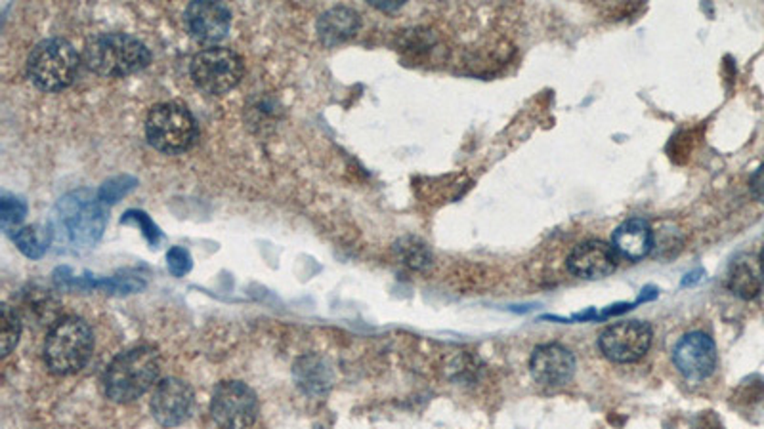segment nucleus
Wrapping results in <instances>:
<instances>
[{
	"instance_id": "obj_1",
	"label": "nucleus",
	"mask_w": 764,
	"mask_h": 429,
	"mask_svg": "<svg viewBox=\"0 0 764 429\" xmlns=\"http://www.w3.org/2000/svg\"><path fill=\"white\" fill-rule=\"evenodd\" d=\"M108 223L106 204L88 189L71 191L57 200L50 218L54 244L59 250H88L104 235Z\"/></svg>"
},
{
	"instance_id": "obj_2",
	"label": "nucleus",
	"mask_w": 764,
	"mask_h": 429,
	"mask_svg": "<svg viewBox=\"0 0 764 429\" xmlns=\"http://www.w3.org/2000/svg\"><path fill=\"white\" fill-rule=\"evenodd\" d=\"M87 67L108 78H123L150 66V48L132 35L104 33L87 43L83 52Z\"/></svg>"
},
{
	"instance_id": "obj_3",
	"label": "nucleus",
	"mask_w": 764,
	"mask_h": 429,
	"mask_svg": "<svg viewBox=\"0 0 764 429\" xmlns=\"http://www.w3.org/2000/svg\"><path fill=\"white\" fill-rule=\"evenodd\" d=\"M160 373L153 347L139 345L117 355L104 374V393L113 403H132L148 393Z\"/></svg>"
},
{
	"instance_id": "obj_4",
	"label": "nucleus",
	"mask_w": 764,
	"mask_h": 429,
	"mask_svg": "<svg viewBox=\"0 0 764 429\" xmlns=\"http://www.w3.org/2000/svg\"><path fill=\"white\" fill-rule=\"evenodd\" d=\"M94 353V334L87 321L67 317L59 321L45 342V363L56 376L83 371Z\"/></svg>"
},
{
	"instance_id": "obj_5",
	"label": "nucleus",
	"mask_w": 764,
	"mask_h": 429,
	"mask_svg": "<svg viewBox=\"0 0 764 429\" xmlns=\"http://www.w3.org/2000/svg\"><path fill=\"white\" fill-rule=\"evenodd\" d=\"M78 66L80 57L69 40L54 36L33 48L27 59V75L38 90L62 92L73 85Z\"/></svg>"
},
{
	"instance_id": "obj_6",
	"label": "nucleus",
	"mask_w": 764,
	"mask_h": 429,
	"mask_svg": "<svg viewBox=\"0 0 764 429\" xmlns=\"http://www.w3.org/2000/svg\"><path fill=\"white\" fill-rule=\"evenodd\" d=\"M197 136V120L188 107L174 101L151 107L146 120V138L159 153L182 155L195 146Z\"/></svg>"
},
{
	"instance_id": "obj_7",
	"label": "nucleus",
	"mask_w": 764,
	"mask_h": 429,
	"mask_svg": "<svg viewBox=\"0 0 764 429\" xmlns=\"http://www.w3.org/2000/svg\"><path fill=\"white\" fill-rule=\"evenodd\" d=\"M190 73L201 92L209 96H224L239 87L245 66L235 50L226 46H209L193 56Z\"/></svg>"
},
{
	"instance_id": "obj_8",
	"label": "nucleus",
	"mask_w": 764,
	"mask_h": 429,
	"mask_svg": "<svg viewBox=\"0 0 764 429\" xmlns=\"http://www.w3.org/2000/svg\"><path fill=\"white\" fill-rule=\"evenodd\" d=\"M260 413L256 393L245 382L226 380L220 382L211 399V416L222 429H247Z\"/></svg>"
},
{
	"instance_id": "obj_9",
	"label": "nucleus",
	"mask_w": 764,
	"mask_h": 429,
	"mask_svg": "<svg viewBox=\"0 0 764 429\" xmlns=\"http://www.w3.org/2000/svg\"><path fill=\"white\" fill-rule=\"evenodd\" d=\"M652 345V329L645 321H621L610 324L598 336L602 355L612 363H636L645 357Z\"/></svg>"
},
{
	"instance_id": "obj_10",
	"label": "nucleus",
	"mask_w": 764,
	"mask_h": 429,
	"mask_svg": "<svg viewBox=\"0 0 764 429\" xmlns=\"http://www.w3.org/2000/svg\"><path fill=\"white\" fill-rule=\"evenodd\" d=\"M150 406L153 418L160 425L178 427L190 420L195 406V393L184 380L165 378L157 383Z\"/></svg>"
},
{
	"instance_id": "obj_11",
	"label": "nucleus",
	"mask_w": 764,
	"mask_h": 429,
	"mask_svg": "<svg viewBox=\"0 0 764 429\" xmlns=\"http://www.w3.org/2000/svg\"><path fill=\"white\" fill-rule=\"evenodd\" d=\"M673 363L688 382H703L715 373L717 345L706 332H690L675 345Z\"/></svg>"
},
{
	"instance_id": "obj_12",
	"label": "nucleus",
	"mask_w": 764,
	"mask_h": 429,
	"mask_svg": "<svg viewBox=\"0 0 764 429\" xmlns=\"http://www.w3.org/2000/svg\"><path fill=\"white\" fill-rule=\"evenodd\" d=\"M184 24L190 36L197 43L216 46L224 40L232 27V12L224 3L197 0L190 3L184 12Z\"/></svg>"
},
{
	"instance_id": "obj_13",
	"label": "nucleus",
	"mask_w": 764,
	"mask_h": 429,
	"mask_svg": "<svg viewBox=\"0 0 764 429\" xmlns=\"http://www.w3.org/2000/svg\"><path fill=\"white\" fill-rule=\"evenodd\" d=\"M575 357L562 343H542L535 347L530 359V373L533 380L547 387H560L570 383L575 374Z\"/></svg>"
},
{
	"instance_id": "obj_14",
	"label": "nucleus",
	"mask_w": 764,
	"mask_h": 429,
	"mask_svg": "<svg viewBox=\"0 0 764 429\" xmlns=\"http://www.w3.org/2000/svg\"><path fill=\"white\" fill-rule=\"evenodd\" d=\"M619 256L612 244L604 240H585L577 244L568 258V270L587 281H598L617 270Z\"/></svg>"
},
{
	"instance_id": "obj_15",
	"label": "nucleus",
	"mask_w": 764,
	"mask_h": 429,
	"mask_svg": "<svg viewBox=\"0 0 764 429\" xmlns=\"http://www.w3.org/2000/svg\"><path fill=\"white\" fill-rule=\"evenodd\" d=\"M612 247L617 254L627 260H642L654 249V233L650 223L642 218H631L623 221L614 231Z\"/></svg>"
},
{
	"instance_id": "obj_16",
	"label": "nucleus",
	"mask_w": 764,
	"mask_h": 429,
	"mask_svg": "<svg viewBox=\"0 0 764 429\" xmlns=\"http://www.w3.org/2000/svg\"><path fill=\"white\" fill-rule=\"evenodd\" d=\"M359 14L346 6H336L327 10L317 19V36L327 48L346 43L359 31Z\"/></svg>"
},
{
	"instance_id": "obj_17",
	"label": "nucleus",
	"mask_w": 764,
	"mask_h": 429,
	"mask_svg": "<svg viewBox=\"0 0 764 429\" xmlns=\"http://www.w3.org/2000/svg\"><path fill=\"white\" fill-rule=\"evenodd\" d=\"M294 380L305 393L321 395L331 387L333 373L325 359L317 355H306L298 359V363L294 364Z\"/></svg>"
},
{
	"instance_id": "obj_18",
	"label": "nucleus",
	"mask_w": 764,
	"mask_h": 429,
	"mask_svg": "<svg viewBox=\"0 0 764 429\" xmlns=\"http://www.w3.org/2000/svg\"><path fill=\"white\" fill-rule=\"evenodd\" d=\"M14 240H15V247L24 256L31 260H40L50 249V244H54V235L50 228L29 226L24 230H17L14 235Z\"/></svg>"
},
{
	"instance_id": "obj_19",
	"label": "nucleus",
	"mask_w": 764,
	"mask_h": 429,
	"mask_svg": "<svg viewBox=\"0 0 764 429\" xmlns=\"http://www.w3.org/2000/svg\"><path fill=\"white\" fill-rule=\"evenodd\" d=\"M728 286H730V291L736 296L751 300V298H755L760 292L762 281L757 275V271L751 268V265H748V263H736L734 268H732V271H730Z\"/></svg>"
},
{
	"instance_id": "obj_20",
	"label": "nucleus",
	"mask_w": 764,
	"mask_h": 429,
	"mask_svg": "<svg viewBox=\"0 0 764 429\" xmlns=\"http://www.w3.org/2000/svg\"><path fill=\"white\" fill-rule=\"evenodd\" d=\"M19 336H22V321L8 303H3V312H0V353L3 357H8L15 350Z\"/></svg>"
},
{
	"instance_id": "obj_21",
	"label": "nucleus",
	"mask_w": 764,
	"mask_h": 429,
	"mask_svg": "<svg viewBox=\"0 0 764 429\" xmlns=\"http://www.w3.org/2000/svg\"><path fill=\"white\" fill-rule=\"evenodd\" d=\"M396 249L399 252V258L404 260V263H408L409 268L418 270V271L430 268L432 254L425 242H420L417 239H404L396 244Z\"/></svg>"
},
{
	"instance_id": "obj_22",
	"label": "nucleus",
	"mask_w": 764,
	"mask_h": 429,
	"mask_svg": "<svg viewBox=\"0 0 764 429\" xmlns=\"http://www.w3.org/2000/svg\"><path fill=\"white\" fill-rule=\"evenodd\" d=\"M27 216V202L22 197L8 195L5 193L0 199V221H3V230L8 233L15 230L19 223H22Z\"/></svg>"
},
{
	"instance_id": "obj_23",
	"label": "nucleus",
	"mask_w": 764,
	"mask_h": 429,
	"mask_svg": "<svg viewBox=\"0 0 764 429\" xmlns=\"http://www.w3.org/2000/svg\"><path fill=\"white\" fill-rule=\"evenodd\" d=\"M136 186H138L136 178L119 176V178H113V179L106 181L102 189L98 191V197L104 204H115L117 200H120L125 195H129Z\"/></svg>"
},
{
	"instance_id": "obj_24",
	"label": "nucleus",
	"mask_w": 764,
	"mask_h": 429,
	"mask_svg": "<svg viewBox=\"0 0 764 429\" xmlns=\"http://www.w3.org/2000/svg\"><path fill=\"white\" fill-rule=\"evenodd\" d=\"M120 223H125V226H130V223H132V226L142 230L144 237L151 244V249H155L157 244H159V240H160V237H163V235H160V230L153 223V220L146 212H142V210H129V212H125V216L120 218Z\"/></svg>"
},
{
	"instance_id": "obj_25",
	"label": "nucleus",
	"mask_w": 764,
	"mask_h": 429,
	"mask_svg": "<svg viewBox=\"0 0 764 429\" xmlns=\"http://www.w3.org/2000/svg\"><path fill=\"white\" fill-rule=\"evenodd\" d=\"M167 268L174 277H184L186 273L191 271L193 260L186 249L172 247L167 254Z\"/></svg>"
},
{
	"instance_id": "obj_26",
	"label": "nucleus",
	"mask_w": 764,
	"mask_h": 429,
	"mask_svg": "<svg viewBox=\"0 0 764 429\" xmlns=\"http://www.w3.org/2000/svg\"><path fill=\"white\" fill-rule=\"evenodd\" d=\"M749 188L753 197L764 204V162L759 167V170L753 174L751 181H749Z\"/></svg>"
},
{
	"instance_id": "obj_27",
	"label": "nucleus",
	"mask_w": 764,
	"mask_h": 429,
	"mask_svg": "<svg viewBox=\"0 0 764 429\" xmlns=\"http://www.w3.org/2000/svg\"><path fill=\"white\" fill-rule=\"evenodd\" d=\"M373 6H377V8H380V10H397V8H401V3H392V5H378V3H373Z\"/></svg>"
},
{
	"instance_id": "obj_28",
	"label": "nucleus",
	"mask_w": 764,
	"mask_h": 429,
	"mask_svg": "<svg viewBox=\"0 0 764 429\" xmlns=\"http://www.w3.org/2000/svg\"><path fill=\"white\" fill-rule=\"evenodd\" d=\"M759 265H760V273H762V277H764V249H762V252H760V258H759Z\"/></svg>"
}]
</instances>
